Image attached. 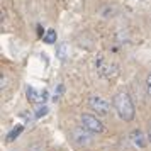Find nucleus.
<instances>
[{
  "label": "nucleus",
  "mask_w": 151,
  "mask_h": 151,
  "mask_svg": "<svg viewBox=\"0 0 151 151\" xmlns=\"http://www.w3.org/2000/svg\"><path fill=\"white\" fill-rule=\"evenodd\" d=\"M63 92H65V85H63V83H58V85H56V90H55V95H53V100H58V99H60V95H63Z\"/></svg>",
  "instance_id": "nucleus-11"
},
{
  "label": "nucleus",
  "mask_w": 151,
  "mask_h": 151,
  "mask_svg": "<svg viewBox=\"0 0 151 151\" xmlns=\"http://www.w3.org/2000/svg\"><path fill=\"white\" fill-rule=\"evenodd\" d=\"M80 121H82V126L85 129H88L90 132H95V134H100L104 132V124L100 119H97L95 116H92V114H82L80 117Z\"/></svg>",
  "instance_id": "nucleus-2"
},
{
  "label": "nucleus",
  "mask_w": 151,
  "mask_h": 151,
  "mask_svg": "<svg viewBox=\"0 0 151 151\" xmlns=\"http://www.w3.org/2000/svg\"><path fill=\"white\" fill-rule=\"evenodd\" d=\"M88 105H90V109L93 110V112H97L99 116H107L109 114V109H110L109 102L100 95L88 97Z\"/></svg>",
  "instance_id": "nucleus-3"
},
{
  "label": "nucleus",
  "mask_w": 151,
  "mask_h": 151,
  "mask_svg": "<svg viewBox=\"0 0 151 151\" xmlns=\"http://www.w3.org/2000/svg\"><path fill=\"white\" fill-rule=\"evenodd\" d=\"M112 104H114V109H116L117 116L121 117L122 121L129 122V121L134 119L136 109H134V104H132L127 92H117L114 95V99H112Z\"/></svg>",
  "instance_id": "nucleus-1"
},
{
  "label": "nucleus",
  "mask_w": 151,
  "mask_h": 151,
  "mask_svg": "<svg viewBox=\"0 0 151 151\" xmlns=\"http://www.w3.org/2000/svg\"><path fill=\"white\" fill-rule=\"evenodd\" d=\"M146 90H148V95H151V73L146 78Z\"/></svg>",
  "instance_id": "nucleus-12"
},
{
  "label": "nucleus",
  "mask_w": 151,
  "mask_h": 151,
  "mask_svg": "<svg viewBox=\"0 0 151 151\" xmlns=\"http://www.w3.org/2000/svg\"><path fill=\"white\" fill-rule=\"evenodd\" d=\"M0 83H2V90H5V88H7V78H5V75H2V76H0Z\"/></svg>",
  "instance_id": "nucleus-13"
},
{
  "label": "nucleus",
  "mask_w": 151,
  "mask_h": 151,
  "mask_svg": "<svg viewBox=\"0 0 151 151\" xmlns=\"http://www.w3.org/2000/svg\"><path fill=\"white\" fill-rule=\"evenodd\" d=\"M48 114V105H41V107H37L34 110V119H41Z\"/></svg>",
  "instance_id": "nucleus-10"
},
{
  "label": "nucleus",
  "mask_w": 151,
  "mask_h": 151,
  "mask_svg": "<svg viewBox=\"0 0 151 151\" xmlns=\"http://www.w3.org/2000/svg\"><path fill=\"white\" fill-rule=\"evenodd\" d=\"M22 131H24V126H22V124H17V126H14V127L10 129V132L5 136V141H7V143H12V141H15V139H17V136L21 134Z\"/></svg>",
  "instance_id": "nucleus-7"
},
{
  "label": "nucleus",
  "mask_w": 151,
  "mask_h": 151,
  "mask_svg": "<svg viewBox=\"0 0 151 151\" xmlns=\"http://www.w3.org/2000/svg\"><path fill=\"white\" fill-rule=\"evenodd\" d=\"M129 139L132 141V144L139 148V150H143L144 146H146V141H148V136L144 134L141 129H134L129 132Z\"/></svg>",
  "instance_id": "nucleus-6"
},
{
  "label": "nucleus",
  "mask_w": 151,
  "mask_h": 151,
  "mask_svg": "<svg viewBox=\"0 0 151 151\" xmlns=\"http://www.w3.org/2000/svg\"><path fill=\"white\" fill-rule=\"evenodd\" d=\"M56 56H58V58H60V61H65V60H66V58H68V55H66V44H65V42H63L61 46H58V48H56Z\"/></svg>",
  "instance_id": "nucleus-9"
},
{
  "label": "nucleus",
  "mask_w": 151,
  "mask_h": 151,
  "mask_svg": "<svg viewBox=\"0 0 151 151\" xmlns=\"http://www.w3.org/2000/svg\"><path fill=\"white\" fill-rule=\"evenodd\" d=\"M148 141H150V143H151V127H150V129H148Z\"/></svg>",
  "instance_id": "nucleus-14"
},
{
  "label": "nucleus",
  "mask_w": 151,
  "mask_h": 151,
  "mask_svg": "<svg viewBox=\"0 0 151 151\" xmlns=\"http://www.w3.org/2000/svg\"><path fill=\"white\" fill-rule=\"evenodd\" d=\"M71 139H73V143L78 144V146H87V144H90L92 141H93V139H92V132H90L88 129H85L83 126L73 129Z\"/></svg>",
  "instance_id": "nucleus-4"
},
{
  "label": "nucleus",
  "mask_w": 151,
  "mask_h": 151,
  "mask_svg": "<svg viewBox=\"0 0 151 151\" xmlns=\"http://www.w3.org/2000/svg\"><path fill=\"white\" fill-rule=\"evenodd\" d=\"M42 41L46 42V44H55L56 42V31L55 29H48L46 34L42 36Z\"/></svg>",
  "instance_id": "nucleus-8"
},
{
  "label": "nucleus",
  "mask_w": 151,
  "mask_h": 151,
  "mask_svg": "<svg viewBox=\"0 0 151 151\" xmlns=\"http://www.w3.org/2000/svg\"><path fill=\"white\" fill-rule=\"evenodd\" d=\"M26 93H27V100L31 104H41V105H44V102L48 100V92H44V90L39 92L34 87H27Z\"/></svg>",
  "instance_id": "nucleus-5"
}]
</instances>
